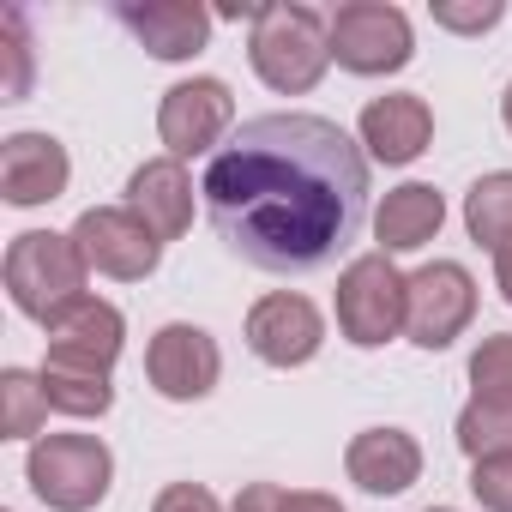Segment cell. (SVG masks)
<instances>
[{
  "instance_id": "obj_1",
  "label": "cell",
  "mask_w": 512,
  "mask_h": 512,
  "mask_svg": "<svg viewBox=\"0 0 512 512\" xmlns=\"http://www.w3.org/2000/svg\"><path fill=\"white\" fill-rule=\"evenodd\" d=\"M217 241L253 272L332 266L368 217V151L326 115H253L199 175Z\"/></svg>"
},
{
  "instance_id": "obj_2",
  "label": "cell",
  "mask_w": 512,
  "mask_h": 512,
  "mask_svg": "<svg viewBox=\"0 0 512 512\" xmlns=\"http://www.w3.org/2000/svg\"><path fill=\"white\" fill-rule=\"evenodd\" d=\"M247 61L266 91L308 97L332 67V19L302 7V0H272L247 19Z\"/></svg>"
},
{
  "instance_id": "obj_3",
  "label": "cell",
  "mask_w": 512,
  "mask_h": 512,
  "mask_svg": "<svg viewBox=\"0 0 512 512\" xmlns=\"http://www.w3.org/2000/svg\"><path fill=\"white\" fill-rule=\"evenodd\" d=\"M0 278H7L13 308H19L25 320H37L43 332H49L73 302H85V296H91V290H85L91 266H85L79 241H73V235H61V229H25V235H13Z\"/></svg>"
},
{
  "instance_id": "obj_4",
  "label": "cell",
  "mask_w": 512,
  "mask_h": 512,
  "mask_svg": "<svg viewBox=\"0 0 512 512\" xmlns=\"http://www.w3.org/2000/svg\"><path fill=\"white\" fill-rule=\"evenodd\" d=\"M25 482L49 512H91L109 500L115 452L97 434H43L25 452Z\"/></svg>"
},
{
  "instance_id": "obj_5",
  "label": "cell",
  "mask_w": 512,
  "mask_h": 512,
  "mask_svg": "<svg viewBox=\"0 0 512 512\" xmlns=\"http://www.w3.org/2000/svg\"><path fill=\"white\" fill-rule=\"evenodd\" d=\"M404 290L410 278L392 266V253H362L338 272V332L356 350H380L392 338H404Z\"/></svg>"
},
{
  "instance_id": "obj_6",
  "label": "cell",
  "mask_w": 512,
  "mask_h": 512,
  "mask_svg": "<svg viewBox=\"0 0 512 512\" xmlns=\"http://www.w3.org/2000/svg\"><path fill=\"white\" fill-rule=\"evenodd\" d=\"M332 61L356 79H386L416 61L410 13L392 0H344L332 13Z\"/></svg>"
},
{
  "instance_id": "obj_7",
  "label": "cell",
  "mask_w": 512,
  "mask_h": 512,
  "mask_svg": "<svg viewBox=\"0 0 512 512\" xmlns=\"http://www.w3.org/2000/svg\"><path fill=\"white\" fill-rule=\"evenodd\" d=\"M476 320V278L458 260H428L404 290V338L416 350H452Z\"/></svg>"
},
{
  "instance_id": "obj_8",
  "label": "cell",
  "mask_w": 512,
  "mask_h": 512,
  "mask_svg": "<svg viewBox=\"0 0 512 512\" xmlns=\"http://www.w3.org/2000/svg\"><path fill=\"white\" fill-rule=\"evenodd\" d=\"M85 253V266L97 278H115V284H145L157 266H163V241L145 229L139 211L127 205H91L79 211V223L67 229Z\"/></svg>"
},
{
  "instance_id": "obj_9",
  "label": "cell",
  "mask_w": 512,
  "mask_h": 512,
  "mask_svg": "<svg viewBox=\"0 0 512 512\" xmlns=\"http://www.w3.org/2000/svg\"><path fill=\"white\" fill-rule=\"evenodd\" d=\"M229 127H235V97H229V85L211 79V73L169 85L163 103H157V139H163V157H175V163H187V157H217Z\"/></svg>"
},
{
  "instance_id": "obj_10",
  "label": "cell",
  "mask_w": 512,
  "mask_h": 512,
  "mask_svg": "<svg viewBox=\"0 0 512 512\" xmlns=\"http://www.w3.org/2000/svg\"><path fill=\"white\" fill-rule=\"evenodd\" d=\"M145 380H151V392L169 398V404H199V398H211L217 380H223V350H217V338H211L205 326L169 320V326H157L151 344H145Z\"/></svg>"
},
{
  "instance_id": "obj_11",
  "label": "cell",
  "mask_w": 512,
  "mask_h": 512,
  "mask_svg": "<svg viewBox=\"0 0 512 512\" xmlns=\"http://www.w3.org/2000/svg\"><path fill=\"white\" fill-rule=\"evenodd\" d=\"M247 350L260 356L266 368H308L326 350V314L296 296V290H272L247 308Z\"/></svg>"
},
{
  "instance_id": "obj_12",
  "label": "cell",
  "mask_w": 512,
  "mask_h": 512,
  "mask_svg": "<svg viewBox=\"0 0 512 512\" xmlns=\"http://www.w3.org/2000/svg\"><path fill=\"white\" fill-rule=\"evenodd\" d=\"M73 181V157L55 133H7L0 139V199L13 211L55 205Z\"/></svg>"
},
{
  "instance_id": "obj_13",
  "label": "cell",
  "mask_w": 512,
  "mask_h": 512,
  "mask_svg": "<svg viewBox=\"0 0 512 512\" xmlns=\"http://www.w3.org/2000/svg\"><path fill=\"white\" fill-rule=\"evenodd\" d=\"M115 19L151 61H193L211 49V13L199 0H121Z\"/></svg>"
},
{
  "instance_id": "obj_14",
  "label": "cell",
  "mask_w": 512,
  "mask_h": 512,
  "mask_svg": "<svg viewBox=\"0 0 512 512\" xmlns=\"http://www.w3.org/2000/svg\"><path fill=\"white\" fill-rule=\"evenodd\" d=\"M356 133H362V145H368L374 163L404 169V163H416V157L428 151V139H434V109H428V97H416V91H386V97H374V103L362 109Z\"/></svg>"
},
{
  "instance_id": "obj_15",
  "label": "cell",
  "mask_w": 512,
  "mask_h": 512,
  "mask_svg": "<svg viewBox=\"0 0 512 512\" xmlns=\"http://www.w3.org/2000/svg\"><path fill=\"white\" fill-rule=\"evenodd\" d=\"M344 470L362 494L374 500H392L404 488L422 482V446L410 428H362L350 446H344Z\"/></svg>"
},
{
  "instance_id": "obj_16",
  "label": "cell",
  "mask_w": 512,
  "mask_h": 512,
  "mask_svg": "<svg viewBox=\"0 0 512 512\" xmlns=\"http://www.w3.org/2000/svg\"><path fill=\"white\" fill-rule=\"evenodd\" d=\"M193 193L199 187H193L187 163H175V157H151L127 175V211H139L157 241H181L193 229Z\"/></svg>"
},
{
  "instance_id": "obj_17",
  "label": "cell",
  "mask_w": 512,
  "mask_h": 512,
  "mask_svg": "<svg viewBox=\"0 0 512 512\" xmlns=\"http://www.w3.org/2000/svg\"><path fill=\"white\" fill-rule=\"evenodd\" d=\"M127 350V314L103 296H85L73 302L55 326H49V356H73V362H91V368H109L121 362Z\"/></svg>"
},
{
  "instance_id": "obj_18",
  "label": "cell",
  "mask_w": 512,
  "mask_h": 512,
  "mask_svg": "<svg viewBox=\"0 0 512 512\" xmlns=\"http://www.w3.org/2000/svg\"><path fill=\"white\" fill-rule=\"evenodd\" d=\"M446 223V193L428 181H404L374 205V253H416L440 235Z\"/></svg>"
},
{
  "instance_id": "obj_19",
  "label": "cell",
  "mask_w": 512,
  "mask_h": 512,
  "mask_svg": "<svg viewBox=\"0 0 512 512\" xmlns=\"http://www.w3.org/2000/svg\"><path fill=\"white\" fill-rule=\"evenodd\" d=\"M43 392L61 416L73 422H91V416H109L115 410V374L109 368H91V362H73V356H49L43 350Z\"/></svg>"
},
{
  "instance_id": "obj_20",
  "label": "cell",
  "mask_w": 512,
  "mask_h": 512,
  "mask_svg": "<svg viewBox=\"0 0 512 512\" xmlns=\"http://www.w3.org/2000/svg\"><path fill=\"white\" fill-rule=\"evenodd\" d=\"M464 229L476 247L512 253V169H494L464 193Z\"/></svg>"
},
{
  "instance_id": "obj_21",
  "label": "cell",
  "mask_w": 512,
  "mask_h": 512,
  "mask_svg": "<svg viewBox=\"0 0 512 512\" xmlns=\"http://www.w3.org/2000/svg\"><path fill=\"white\" fill-rule=\"evenodd\" d=\"M452 434H458V452H464L470 464H476V458H494V452H512V398L470 392V404L458 410Z\"/></svg>"
},
{
  "instance_id": "obj_22",
  "label": "cell",
  "mask_w": 512,
  "mask_h": 512,
  "mask_svg": "<svg viewBox=\"0 0 512 512\" xmlns=\"http://www.w3.org/2000/svg\"><path fill=\"white\" fill-rule=\"evenodd\" d=\"M49 410L55 404L43 392V374H31V368L0 374V440H43Z\"/></svg>"
},
{
  "instance_id": "obj_23",
  "label": "cell",
  "mask_w": 512,
  "mask_h": 512,
  "mask_svg": "<svg viewBox=\"0 0 512 512\" xmlns=\"http://www.w3.org/2000/svg\"><path fill=\"white\" fill-rule=\"evenodd\" d=\"M470 386L488 398H512V332H494L470 350Z\"/></svg>"
},
{
  "instance_id": "obj_24",
  "label": "cell",
  "mask_w": 512,
  "mask_h": 512,
  "mask_svg": "<svg viewBox=\"0 0 512 512\" xmlns=\"http://www.w3.org/2000/svg\"><path fill=\"white\" fill-rule=\"evenodd\" d=\"M428 19L440 31H458V37H482V31H494L506 19V0H470V7H464V0H434Z\"/></svg>"
},
{
  "instance_id": "obj_25",
  "label": "cell",
  "mask_w": 512,
  "mask_h": 512,
  "mask_svg": "<svg viewBox=\"0 0 512 512\" xmlns=\"http://www.w3.org/2000/svg\"><path fill=\"white\" fill-rule=\"evenodd\" d=\"M470 494H476L482 512H512V452L476 458L470 464Z\"/></svg>"
},
{
  "instance_id": "obj_26",
  "label": "cell",
  "mask_w": 512,
  "mask_h": 512,
  "mask_svg": "<svg viewBox=\"0 0 512 512\" xmlns=\"http://www.w3.org/2000/svg\"><path fill=\"white\" fill-rule=\"evenodd\" d=\"M0 31H7V49H13V91H7V103H19V97L31 91V43H25V13H19V7H7Z\"/></svg>"
},
{
  "instance_id": "obj_27",
  "label": "cell",
  "mask_w": 512,
  "mask_h": 512,
  "mask_svg": "<svg viewBox=\"0 0 512 512\" xmlns=\"http://www.w3.org/2000/svg\"><path fill=\"white\" fill-rule=\"evenodd\" d=\"M151 512H223V500H217L205 482H169V488L151 500Z\"/></svg>"
},
{
  "instance_id": "obj_28",
  "label": "cell",
  "mask_w": 512,
  "mask_h": 512,
  "mask_svg": "<svg viewBox=\"0 0 512 512\" xmlns=\"http://www.w3.org/2000/svg\"><path fill=\"white\" fill-rule=\"evenodd\" d=\"M284 494L290 488H278V482H247L229 512H284Z\"/></svg>"
},
{
  "instance_id": "obj_29",
  "label": "cell",
  "mask_w": 512,
  "mask_h": 512,
  "mask_svg": "<svg viewBox=\"0 0 512 512\" xmlns=\"http://www.w3.org/2000/svg\"><path fill=\"white\" fill-rule=\"evenodd\" d=\"M284 512H344V500L326 494V488H290L284 494Z\"/></svg>"
},
{
  "instance_id": "obj_30",
  "label": "cell",
  "mask_w": 512,
  "mask_h": 512,
  "mask_svg": "<svg viewBox=\"0 0 512 512\" xmlns=\"http://www.w3.org/2000/svg\"><path fill=\"white\" fill-rule=\"evenodd\" d=\"M494 290H500V302L512 308V253H494Z\"/></svg>"
},
{
  "instance_id": "obj_31",
  "label": "cell",
  "mask_w": 512,
  "mask_h": 512,
  "mask_svg": "<svg viewBox=\"0 0 512 512\" xmlns=\"http://www.w3.org/2000/svg\"><path fill=\"white\" fill-rule=\"evenodd\" d=\"M500 121H506V133H512V85H506V97H500Z\"/></svg>"
},
{
  "instance_id": "obj_32",
  "label": "cell",
  "mask_w": 512,
  "mask_h": 512,
  "mask_svg": "<svg viewBox=\"0 0 512 512\" xmlns=\"http://www.w3.org/2000/svg\"><path fill=\"white\" fill-rule=\"evenodd\" d=\"M428 512H452V506H428Z\"/></svg>"
}]
</instances>
